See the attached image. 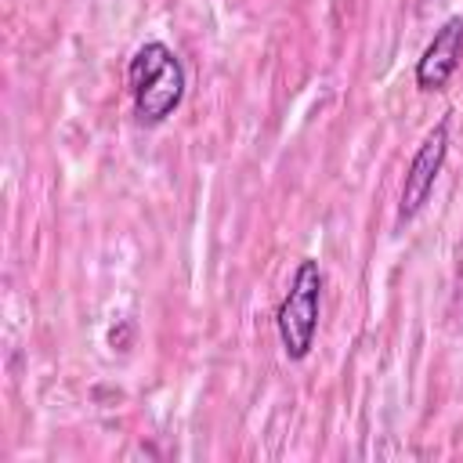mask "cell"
Returning <instances> with one entry per match:
<instances>
[{
    "label": "cell",
    "instance_id": "1",
    "mask_svg": "<svg viewBox=\"0 0 463 463\" xmlns=\"http://www.w3.org/2000/svg\"><path fill=\"white\" fill-rule=\"evenodd\" d=\"M127 87L141 123H163L184 98V65L163 40H148L127 65Z\"/></svg>",
    "mask_w": 463,
    "mask_h": 463
},
{
    "label": "cell",
    "instance_id": "2",
    "mask_svg": "<svg viewBox=\"0 0 463 463\" xmlns=\"http://www.w3.org/2000/svg\"><path fill=\"white\" fill-rule=\"evenodd\" d=\"M318 311H322V268H318V260L304 257L289 279V289H286L279 311H275V329H279L286 358L300 362L311 354L315 333H318Z\"/></svg>",
    "mask_w": 463,
    "mask_h": 463
},
{
    "label": "cell",
    "instance_id": "3",
    "mask_svg": "<svg viewBox=\"0 0 463 463\" xmlns=\"http://www.w3.org/2000/svg\"><path fill=\"white\" fill-rule=\"evenodd\" d=\"M445 156H449V119H438L434 130L423 137V145L416 148L409 170H405V181H402V199H398V224H409L423 203L430 199L434 192V181L445 166Z\"/></svg>",
    "mask_w": 463,
    "mask_h": 463
},
{
    "label": "cell",
    "instance_id": "4",
    "mask_svg": "<svg viewBox=\"0 0 463 463\" xmlns=\"http://www.w3.org/2000/svg\"><path fill=\"white\" fill-rule=\"evenodd\" d=\"M459 58H463V18H449L416 61V87L420 90H445L452 72L459 69Z\"/></svg>",
    "mask_w": 463,
    "mask_h": 463
}]
</instances>
